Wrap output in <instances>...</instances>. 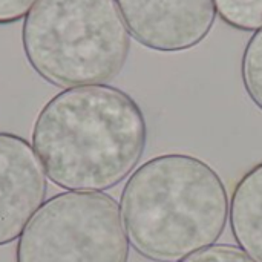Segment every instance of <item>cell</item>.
Wrapping results in <instances>:
<instances>
[{
	"mask_svg": "<svg viewBox=\"0 0 262 262\" xmlns=\"http://www.w3.org/2000/svg\"><path fill=\"white\" fill-rule=\"evenodd\" d=\"M147 143L140 104L109 86L68 88L38 112L32 147L48 178L68 192H103L138 166Z\"/></svg>",
	"mask_w": 262,
	"mask_h": 262,
	"instance_id": "1",
	"label": "cell"
},
{
	"mask_svg": "<svg viewBox=\"0 0 262 262\" xmlns=\"http://www.w3.org/2000/svg\"><path fill=\"white\" fill-rule=\"evenodd\" d=\"M229 195L218 172L186 154L141 164L121 192L129 244L154 262H178L213 246L229 220Z\"/></svg>",
	"mask_w": 262,
	"mask_h": 262,
	"instance_id": "2",
	"label": "cell"
},
{
	"mask_svg": "<svg viewBox=\"0 0 262 262\" xmlns=\"http://www.w3.org/2000/svg\"><path fill=\"white\" fill-rule=\"evenodd\" d=\"M21 43L29 66L58 88L112 81L130 51L115 0H37L25 17Z\"/></svg>",
	"mask_w": 262,
	"mask_h": 262,
	"instance_id": "3",
	"label": "cell"
},
{
	"mask_svg": "<svg viewBox=\"0 0 262 262\" xmlns=\"http://www.w3.org/2000/svg\"><path fill=\"white\" fill-rule=\"evenodd\" d=\"M127 261L120 206L101 192L54 195L28 223L15 247V262Z\"/></svg>",
	"mask_w": 262,
	"mask_h": 262,
	"instance_id": "4",
	"label": "cell"
},
{
	"mask_svg": "<svg viewBox=\"0 0 262 262\" xmlns=\"http://www.w3.org/2000/svg\"><path fill=\"white\" fill-rule=\"evenodd\" d=\"M129 34L144 48L181 52L198 46L216 18L213 0H115Z\"/></svg>",
	"mask_w": 262,
	"mask_h": 262,
	"instance_id": "5",
	"label": "cell"
},
{
	"mask_svg": "<svg viewBox=\"0 0 262 262\" xmlns=\"http://www.w3.org/2000/svg\"><path fill=\"white\" fill-rule=\"evenodd\" d=\"M45 169L20 135L0 132V247L23 233L46 196Z\"/></svg>",
	"mask_w": 262,
	"mask_h": 262,
	"instance_id": "6",
	"label": "cell"
},
{
	"mask_svg": "<svg viewBox=\"0 0 262 262\" xmlns=\"http://www.w3.org/2000/svg\"><path fill=\"white\" fill-rule=\"evenodd\" d=\"M230 229L238 247L262 262V163L236 183L229 209Z\"/></svg>",
	"mask_w": 262,
	"mask_h": 262,
	"instance_id": "7",
	"label": "cell"
},
{
	"mask_svg": "<svg viewBox=\"0 0 262 262\" xmlns=\"http://www.w3.org/2000/svg\"><path fill=\"white\" fill-rule=\"evenodd\" d=\"M220 18L233 29H262V0H213Z\"/></svg>",
	"mask_w": 262,
	"mask_h": 262,
	"instance_id": "8",
	"label": "cell"
},
{
	"mask_svg": "<svg viewBox=\"0 0 262 262\" xmlns=\"http://www.w3.org/2000/svg\"><path fill=\"white\" fill-rule=\"evenodd\" d=\"M241 78L249 98L262 111V29L256 31L246 45L241 58Z\"/></svg>",
	"mask_w": 262,
	"mask_h": 262,
	"instance_id": "9",
	"label": "cell"
},
{
	"mask_svg": "<svg viewBox=\"0 0 262 262\" xmlns=\"http://www.w3.org/2000/svg\"><path fill=\"white\" fill-rule=\"evenodd\" d=\"M178 262H256L239 247L230 244H213L195 252Z\"/></svg>",
	"mask_w": 262,
	"mask_h": 262,
	"instance_id": "10",
	"label": "cell"
},
{
	"mask_svg": "<svg viewBox=\"0 0 262 262\" xmlns=\"http://www.w3.org/2000/svg\"><path fill=\"white\" fill-rule=\"evenodd\" d=\"M37 0H0V25H11L29 14Z\"/></svg>",
	"mask_w": 262,
	"mask_h": 262,
	"instance_id": "11",
	"label": "cell"
}]
</instances>
